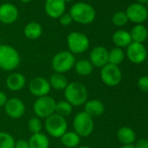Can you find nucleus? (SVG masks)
Returning <instances> with one entry per match:
<instances>
[{
	"label": "nucleus",
	"instance_id": "1",
	"mask_svg": "<svg viewBox=\"0 0 148 148\" xmlns=\"http://www.w3.org/2000/svg\"><path fill=\"white\" fill-rule=\"evenodd\" d=\"M64 99L73 107L82 106L88 100V91L85 85L80 82L73 81L68 84L64 90Z\"/></svg>",
	"mask_w": 148,
	"mask_h": 148
},
{
	"label": "nucleus",
	"instance_id": "2",
	"mask_svg": "<svg viewBox=\"0 0 148 148\" xmlns=\"http://www.w3.org/2000/svg\"><path fill=\"white\" fill-rule=\"evenodd\" d=\"M21 61L18 51L8 45H0V69L5 71L16 70Z\"/></svg>",
	"mask_w": 148,
	"mask_h": 148
},
{
	"label": "nucleus",
	"instance_id": "3",
	"mask_svg": "<svg viewBox=\"0 0 148 148\" xmlns=\"http://www.w3.org/2000/svg\"><path fill=\"white\" fill-rule=\"evenodd\" d=\"M70 15L72 20L75 22L82 25H88L94 20L96 12L92 5L87 3L80 2L74 4L71 6Z\"/></svg>",
	"mask_w": 148,
	"mask_h": 148
},
{
	"label": "nucleus",
	"instance_id": "4",
	"mask_svg": "<svg viewBox=\"0 0 148 148\" xmlns=\"http://www.w3.org/2000/svg\"><path fill=\"white\" fill-rule=\"evenodd\" d=\"M73 131L80 137L90 136L94 130L93 118L84 111L78 112L73 118Z\"/></svg>",
	"mask_w": 148,
	"mask_h": 148
},
{
	"label": "nucleus",
	"instance_id": "5",
	"mask_svg": "<svg viewBox=\"0 0 148 148\" xmlns=\"http://www.w3.org/2000/svg\"><path fill=\"white\" fill-rule=\"evenodd\" d=\"M45 129L51 137L60 138L68 131V124L65 118L54 113L45 119Z\"/></svg>",
	"mask_w": 148,
	"mask_h": 148
},
{
	"label": "nucleus",
	"instance_id": "6",
	"mask_svg": "<svg viewBox=\"0 0 148 148\" xmlns=\"http://www.w3.org/2000/svg\"><path fill=\"white\" fill-rule=\"evenodd\" d=\"M76 59L69 51H61L55 54L51 59V68L54 72L64 74L71 71L75 64Z\"/></svg>",
	"mask_w": 148,
	"mask_h": 148
},
{
	"label": "nucleus",
	"instance_id": "7",
	"mask_svg": "<svg viewBox=\"0 0 148 148\" xmlns=\"http://www.w3.org/2000/svg\"><path fill=\"white\" fill-rule=\"evenodd\" d=\"M56 104V100L49 95L37 98L32 106L33 112L36 117L45 119L55 113Z\"/></svg>",
	"mask_w": 148,
	"mask_h": 148
},
{
	"label": "nucleus",
	"instance_id": "8",
	"mask_svg": "<svg viewBox=\"0 0 148 148\" xmlns=\"http://www.w3.org/2000/svg\"><path fill=\"white\" fill-rule=\"evenodd\" d=\"M67 46L68 51L73 55L82 54L88 50L90 46V41L87 36L84 33L73 32H71L67 37Z\"/></svg>",
	"mask_w": 148,
	"mask_h": 148
},
{
	"label": "nucleus",
	"instance_id": "9",
	"mask_svg": "<svg viewBox=\"0 0 148 148\" xmlns=\"http://www.w3.org/2000/svg\"><path fill=\"white\" fill-rule=\"evenodd\" d=\"M100 78L106 86L114 87L121 82L122 72L118 65L107 64L101 68Z\"/></svg>",
	"mask_w": 148,
	"mask_h": 148
},
{
	"label": "nucleus",
	"instance_id": "10",
	"mask_svg": "<svg viewBox=\"0 0 148 148\" xmlns=\"http://www.w3.org/2000/svg\"><path fill=\"white\" fill-rule=\"evenodd\" d=\"M5 112L6 115L13 119H18L22 118L25 113V105L18 98L8 99L6 104L4 106Z\"/></svg>",
	"mask_w": 148,
	"mask_h": 148
},
{
	"label": "nucleus",
	"instance_id": "11",
	"mask_svg": "<svg viewBox=\"0 0 148 148\" xmlns=\"http://www.w3.org/2000/svg\"><path fill=\"white\" fill-rule=\"evenodd\" d=\"M28 87L30 92L37 98L47 96L51 90L49 80L43 77L33 78L30 81Z\"/></svg>",
	"mask_w": 148,
	"mask_h": 148
},
{
	"label": "nucleus",
	"instance_id": "12",
	"mask_svg": "<svg viewBox=\"0 0 148 148\" xmlns=\"http://www.w3.org/2000/svg\"><path fill=\"white\" fill-rule=\"evenodd\" d=\"M126 55L128 59L133 64L143 63L147 57V51L145 47L140 43L132 42L126 50Z\"/></svg>",
	"mask_w": 148,
	"mask_h": 148
},
{
	"label": "nucleus",
	"instance_id": "13",
	"mask_svg": "<svg viewBox=\"0 0 148 148\" xmlns=\"http://www.w3.org/2000/svg\"><path fill=\"white\" fill-rule=\"evenodd\" d=\"M125 14L128 20L136 24H140L146 20L148 17V11L143 5L135 3L127 7Z\"/></svg>",
	"mask_w": 148,
	"mask_h": 148
},
{
	"label": "nucleus",
	"instance_id": "14",
	"mask_svg": "<svg viewBox=\"0 0 148 148\" xmlns=\"http://www.w3.org/2000/svg\"><path fill=\"white\" fill-rule=\"evenodd\" d=\"M108 52L107 49L104 46H96L90 52L89 61L93 67L102 68L108 64Z\"/></svg>",
	"mask_w": 148,
	"mask_h": 148
},
{
	"label": "nucleus",
	"instance_id": "15",
	"mask_svg": "<svg viewBox=\"0 0 148 148\" xmlns=\"http://www.w3.org/2000/svg\"><path fill=\"white\" fill-rule=\"evenodd\" d=\"M5 85L12 92H19L25 88L26 85V78L20 72H12L6 78Z\"/></svg>",
	"mask_w": 148,
	"mask_h": 148
},
{
	"label": "nucleus",
	"instance_id": "16",
	"mask_svg": "<svg viewBox=\"0 0 148 148\" xmlns=\"http://www.w3.org/2000/svg\"><path fill=\"white\" fill-rule=\"evenodd\" d=\"M18 17V9L12 4H3L0 5V22L3 24H12Z\"/></svg>",
	"mask_w": 148,
	"mask_h": 148
},
{
	"label": "nucleus",
	"instance_id": "17",
	"mask_svg": "<svg viewBox=\"0 0 148 148\" xmlns=\"http://www.w3.org/2000/svg\"><path fill=\"white\" fill-rule=\"evenodd\" d=\"M45 8L49 17L58 18L64 14L65 10V2L64 0H46Z\"/></svg>",
	"mask_w": 148,
	"mask_h": 148
},
{
	"label": "nucleus",
	"instance_id": "18",
	"mask_svg": "<svg viewBox=\"0 0 148 148\" xmlns=\"http://www.w3.org/2000/svg\"><path fill=\"white\" fill-rule=\"evenodd\" d=\"M84 106H85L84 112L89 114L92 118L102 115L105 112V109H106L104 103L97 99H88L85 103Z\"/></svg>",
	"mask_w": 148,
	"mask_h": 148
},
{
	"label": "nucleus",
	"instance_id": "19",
	"mask_svg": "<svg viewBox=\"0 0 148 148\" xmlns=\"http://www.w3.org/2000/svg\"><path fill=\"white\" fill-rule=\"evenodd\" d=\"M117 138L120 143L125 145H133L136 141V133L129 126H122L118 130Z\"/></svg>",
	"mask_w": 148,
	"mask_h": 148
},
{
	"label": "nucleus",
	"instance_id": "20",
	"mask_svg": "<svg viewBox=\"0 0 148 148\" xmlns=\"http://www.w3.org/2000/svg\"><path fill=\"white\" fill-rule=\"evenodd\" d=\"M30 148H49L50 140L46 134L43 132L32 134L29 140Z\"/></svg>",
	"mask_w": 148,
	"mask_h": 148
},
{
	"label": "nucleus",
	"instance_id": "21",
	"mask_svg": "<svg viewBox=\"0 0 148 148\" xmlns=\"http://www.w3.org/2000/svg\"><path fill=\"white\" fill-rule=\"evenodd\" d=\"M81 137L74 131H67L61 138L60 142L67 148H77L80 144Z\"/></svg>",
	"mask_w": 148,
	"mask_h": 148
},
{
	"label": "nucleus",
	"instance_id": "22",
	"mask_svg": "<svg viewBox=\"0 0 148 148\" xmlns=\"http://www.w3.org/2000/svg\"><path fill=\"white\" fill-rule=\"evenodd\" d=\"M49 83L51 89L56 91H64L68 86L69 82L64 74L54 72L49 79Z\"/></svg>",
	"mask_w": 148,
	"mask_h": 148
},
{
	"label": "nucleus",
	"instance_id": "23",
	"mask_svg": "<svg viewBox=\"0 0 148 148\" xmlns=\"http://www.w3.org/2000/svg\"><path fill=\"white\" fill-rule=\"evenodd\" d=\"M73 68L78 75L83 77L89 76L93 71V65L89 61V59H84V58L76 61Z\"/></svg>",
	"mask_w": 148,
	"mask_h": 148
},
{
	"label": "nucleus",
	"instance_id": "24",
	"mask_svg": "<svg viewBox=\"0 0 148 148\" xmlns=\"http://www.w3.org/2000/svg\"><path fill=\"white\" fill-rule=\"evenodd\" d=\"M112 41L119 48L127 47L132 42L130 33L123 30H119L113 34Z\"/></svg>",
	"mask_w": 148,
	"mask_h": 148
},
{
	"label": "nucleus",
	"instance_id": "25",
	"mask_svg": "<svg viewBox=\"0 0 148 148\" xmlns=\"http://www.w3.org/2000/svg\"><path fill=\"white\" fill-rule=\"evenodd\" d=\"M42 32H43L42 26L40 25V24L37 22H31L27 24L24 30V33L25 37L32 40L38 39V38H40Z\"/></svg>",
	"mask_w": 148,
	"mask_h": 148
},
{
	"label": "nucleus",
	"instance_id": "26",
	"mask_svg": "<svg viewBox=\"0 0 148 148\" xmlns=\"http://www.w3.org/2000/svg\"><path fill=\"white\" fill-rule=\"evenodd\" d=\"M130 35H131V38H132V42L142 44L147 38L148 31H147V29L144 25H135L132 29V31L130 32Z\"/></svg>",
	"mask_w": 148,
	"mask_h": 148
},
{
	"label": "nucleus",
	"instance_id": "27",
	"mask_svg": "<svg viewBox=\"0 0 148 148\" xmlns=\"http://www.w3.org/2000/svg\"><path fill=\"white\" fill-rule=\"evenodd\" d=\"M125 58V53L121 48L116 47L112 49L108 52V64H112L114 65L120 64Z\"/></svg>",
	"mask_w": 148,
	"mask_h": 148
},
{
	"label": "nucleus",
	"instance_id": "28",
	"mask_svg": "<svg viewBox=\"0 0 148 148\" xmlns=\"http://www.w3.org/2000/svg\"><path fill=\"white\" fill-rule=\"evenodd\" d=\"M72 110H73V106L64 99V100H60V101L57 102L56 108H55V113L65 118L71 114Z\"/></svg>",
	"mask_w": 148,
	"mask_h": 148
},
{
	"label": "nucleus",
	"instance_id": "29",
	"mask_svg": "<svg viewBox=\"0 0 148 148\" xmlns=\"http://www.w3.org/2000/svg\"><path fill=\"white\" fill-rule=\"evenodd\" d=\"M15 138L7 132H0V148H14Z\"/></svg>",
	"mask_w": 148,
	"mask_h": 148
},
{
	"label": "nucleus",
	"instance_id": "30",
	"mask_svg": "<svg viewBox=\"0 0 148 148\" xmlns=\"http://www.w3.org/2000/svg\"><path fill=\"white\" fill-rule=\"evenodd\" d=\"M28 129L32 134L42 132L43 122H42L41 119L36 117V116L31 118L28 121Z\"/></svg>",
	"mask_w": 148,
	"mask_h": 148
},
{
	"label": "nucleus",
	"instance_id": "31",
	"mask_svg": "<svg viewBox=\"0 0 148 148\" xmlns=\"http://www.w3.org/2000/svg\"><path fill=\"white\" fill-rule=\"evenodd\" d=\"M127 21H128V18H127L125 12H118L112 16V23L116 26H123L127 23Z\"/></svg>",
	"mask_w": 148,
	"mask_h": 148
},
{
	"label": "nucleus",
	"instance_id": "32",
	"mask_svg": "<svg viewBox=\"0 0 148 148\" xmlns=\"http://www.w3.org/2000/svg\"><path fill=\"white\" fill-rule=\"evenodd\" d=\"M138 89L145 93H148V75L142 76L138 80Z\"/></svg>",
	"mask_w": 148,
	"mask_h": 148
},
{
	"label": "nucleus",
	"instance_id": "33",
	"mask_svg": "<svg viewBox=\"0 0 148 148\" xmlns=\"http://www.w3.org/2000/svg\"><path fill=\"white\" fill-rule=\"evenodd\" d=\"M71 22H72V18L70 14H63L59 18V23L64 26L69 25Z\"/></svg>",
	"mask_w": 148,
	"mask_h": 148
},
{
	"label": "nucleus",
	"instance_id": "34",
	"mask_svg": "<svg viewBox=\"0 0 148 148\" xmlns=\"http://www.w3.org/2000/svg\"><path fill=\"white\" fill-rule=\"evenodd\" d=\"M14 148H30L29 142L27 139L25 138H19L15 141Z\"/></svg>",
	"mask_w": 148,
	"mask_h": 148
},
{
	"label": "nucleus",
	"instance_id": "35",
	"mask_svg": "<svg viewBox=\"0 0 148 148\" xmlns=\"http://www.w3.org/2000/svg\"><path fill=\"white\" fill-rule=\"evenodd\" d=\"M135 148H148V139L147 138H139L133 145Z\"/></svg>",
	"mask_w": 148,
	"mask_h": 148
},
{
	"label": "nucleus",
	"instance_id": "36",
	"mask_svg": "<svg viewBox=\"0 0 148 148\" xmlns=\"http://www.w3.org/2000/svg\"><path fill=\"white\" fill-rule=\"evenodd\" d=\"M8 100V98L6 96V94L2 92V91H0V107H4L5 105L6 104Z\"/></svg>",
	"mask_w": 148,
	"mask_h": 148
},
{
	"label": "nucleus",
	"instance_id": "37",
	"mask_svg": "<svg viewBox=\"0 0 148 148\" xmlns=\"http://www.w3.org/2000/svg\"><path fill=\"white\" fill-rule=\"evenodd\" d=\"M120 148H135L133 145H125L123 146H121Z\"/></svg>",
	"mask_w": 148,
	"mask_h": 148
},
{
	"label": "nucleus",
	"instance_id": "38",
	"mask_svg": "<svg viewBox=\"0 0 148 148\" xmlns=\"http://www.w3.org/2000/svg\"><path fill=\"white\" fill-rule=\"evenodd\" d=\"M137 1L140 5H144V4H147L148 3V0H137Z\"/></svg>",
	"mask_w": 148,
	"mask_h": 148
},
{
	"label": "nucleus",
	"instance_id": "39",
	"mask_svg": "<svg viewBox=\"0 0 148 148\" xmlns=\"http://www.w3.org/2000/svg\"><path fill=\"white\" fill-rule=\"evenodd\" d=\"M77 148H92L89 145H81V146H78Z\"/></svg>",
	"mask_w": 148,
	"mask_h": 148
},
{
	"label": "nucleus",
	"instance_id": "40",
	"mask_svg": "<svg viewBox=\"0 0 148 148\" xmlns=\"http://www.w3.org/2000/svg\"><path fill=\"white\" fill-rule=\"evenodd\" d=\"M21 1H22L23 3H28V2L31 1V0H21Z\"/></svg>",
	"mask_w": 148,
	"mask_h": 148
},
{
	"label": "nucleus",
	"instance_id": "41",
	"mask_svg": "<svg viewBox=\"0 0 148 148\" xmlns=\"http://www.w3.org/2000/svg\"><path fill=\"white\" fill-rule=\"evenodd\" d=\"M64 1L66 3V2H71V1H72V0H64Z\"/></svg>",
	"mask_w": 148,
	"mask_h": 148
},
{
	"label": "nucleus",
	"instance_id": "42",
	"mask_svg": "<svg viewBox=\"0 0 148 148\" xmlns=\"http://www.w3.org/2000/svg\"><path fill=\"white\" fill-rule=\"evenodd\" d=\"M147 7H148V3H147Z\"/></svg>",
	"mask_w": 148,
	"mask_h": 148
},
{
	"label": "nucleus",
	"instance_id": "43",
	"mask_svg": "<svg viewBox=\"0 0 148 148\" xmlns=\"http://www.w3.org/2000/svg\"><path fill=\"white\" fill-rule=\"evenodd\" d=\"M0 45H1V43H0Z\"/></svg>",
	"mask_w": 148,
	"mask_h": 148
},
{
	"label": "nucleus",
	"instance_id": "44",
	"mask_svg": "<svg viewBox=\"0 0 148 148\" xmlns=\"http://www.w3.org/2000/svg\"><path fill=\"white\" fill-rule=\"evenodd\" d=\"M147 112H148V110H147Z\"/></svg>",
	"mask_w": 148,
	"mask_h": 148
}]
</instances>
